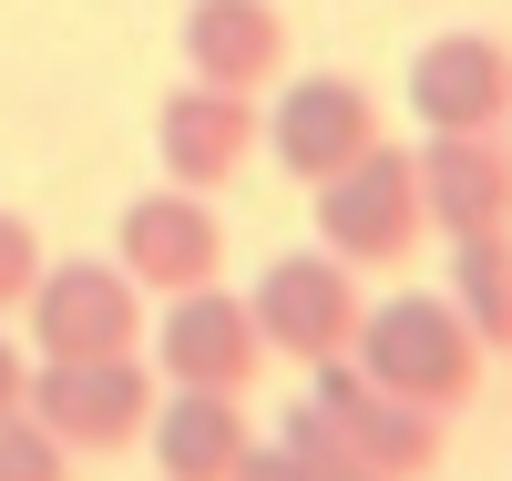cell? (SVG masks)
Wrapping results in <instances>:
<instances>
[{
	"instance_id": "cell-1",
	"label": "cell",
	"mask_w": 512,
	"mask_h": 481,
	"mask_svg": "<svg viewBox=\"0 0 512 481\" xmlns=\"http://www.w3.org/2000/svg\"><path fill=\"white\" fill-rule=\"evenodd\" d=\"M349 359H359V379H379L390 400L431 410V420H451L482 389V338L461 328V308L431 297V287H400V297H379V308H359Z\"/></svg>"
},
{
	"instance_id": "cell-2",
	"label": "cell",
	"mask_w": 512,
	"mask_h": 481,
	"mask_svg": "<svg viewBox=\"0 0 512 481\" xmlns=\"http://www.w3.org/2000/svg\"><path fill=\"white\" fill-rule=\"evenodd\" d=\"M154 400H164V379H154L144 348H123V359H41V369L21 379V410L52 430L72 461H82V451H93V461L134 451L144 420H154Z\"/></svg>"
},
{
	"instance_id": "cell-3",
	"label": "cell",
	"mask_w": 512,
	"mask_h": 481,
	"mask_svg": "<svg viewBox=\"0 0 512 481\" xmlns=\"http://www.w3.org/2000/svg\"><path fill=\"white\" fill-rule=\"evenodd\" d=\"M21 318L41 359H123V348H144V287L113 256H41Z\"/></svg>"
},
{
	"instance_id": "cell-4",
	"label": "cell",
	"mask_w": 512,
	"mask_h": 481,
	"mask_svg": "<svg viewBox=\"0 0 512 481\" xmlns=\"http://www.w3.org/2000/svg\"><path fill=\"white\" fill-rule=\"evenodd\" d=\"M420 246V174H410V144L379 134L349 174L318 185V256L338 267H400Z\"/></svg>"
},
{
	"instance_id": "cell-5",
	"label": "cell",
	"mask_w": 512,
	"mask_h": 481,
	"mask_svg": "<svg viewBox=\"0 0 512 481\" xmlns=\"http://www.w3.org/2000/svg\"><path fill=\"white\" fill-rule=\"evenodd\" d=\"M308 379H318L308 400H318V420L338 430V451H349V461H369L379 481H431V471H441V441H451V430H441L431 410L390 400L379 379H359V359H318Z\"/></svg>"
},
{
	"instance_id": "cell-6",
	"label": "cell",
	"mask_w": 512,
	"mask_h": 481,
	"mask_svg": "<svg viewBox=\"0 0 512 481\" xmlns=\"http://www.w3.org/2000/svg\"><path fill=\"white\" fill-rule=\"evenodd\" d=\"M246 318L297 369L349 359V338H359V267H338V256H277V267L256 277V297H246Z\"/></svg>"
},
{
	"instance_id": "cell-7",
	"label": "cell",
	"mask_w": 512,
	"mask_h": 481,
	"mask_svg": "<svg viewBox=\"0 0 512 481\" xmlns=\"http://www.w3.org/2000/svg\"><path fill=\"white\" fill-rule=\"evenodd\" d=\"M113 267L134 277L144 297L216 287V277H226V215L205 205V195H185V185L134 195V205H123V226H113Z\"/></svg>"
},
{
	"instance_id": "cell-8",
	"label": "cell",
	"mask_w": 512,
	"mask_h": 481,
	"mask_svg": "<svg viewBox=\"0 0 512 481\" xmlns=\"http://www.w3.org/2000/svg\"><path fill=\"white\" fill-rule=\"evenodd\" d=\"M379 144V93L349 72H308V82H287L277 113H267V154L297 174V185H328V174H349L359 154Z\"/></svg>"
},
{
	"instance_id": "cell-9",
	"label": "cell",
	"mask_w": 512,
	"mask_h": 481,
	"mask_svg": "<svg viewBox=\"0 0 512 481\" xmlns=\"http://www.w3.org/2000/svg\"><path fill=\"white\" fill-rule=\"evenodd\" d=\"M144 338H154V379H164V389H226V400H246L256 359H267L246 297H226V287L164 297V328H144Z\"/></svg>"
},
{
	"instance_id": "cell-10",
	"label": "cell",
	"mask_w": 512,
	"mask_h": 481,
	"mask_svg": "<svg viewBox=\"0 0 512 481\" xmlns=\"http://www.w3.org/2000/svg\"><path fill=\"white\" fill-rule=\"evenodd\" d=\"M420 174V226L431 236H512V144L502 134H431L410 154Z\"/></svg>"
},
{
	"instance_id": "cell-11",
	"label": "cell",
	"mask_w": 512,
	"mask_h": 481,
	"mask_svg": "<svg viewBox=\"0 0 512 481\" xmlns=\"http://www.w3.org/2000/svg\"><path fill=\"white\" fill-rule=\"evenodd\" d=\"M410 103H420L431 134H502V123H512V41H492V31H441V41H420Z\"/></svg>"
},
{
	"instance_id": "cell-12",
	"label": "cell",
	"mask_w": 512,
	"mask_h": 481,
	"mask_svg": "<svg viewBox=\"0 0 512 481\" xmlns=\"http://www.w3.org/2000/svg\"><path fill=\"white\" fill-rule=\"evenodd\" d=\"M154 154L185 195H216L226 174L256 154V93H216V82H185L154 113Z\"/></svg>"
},
{
	"instance_id": "cell-13",
	"label": "cell",
	"mask_w": 512,
	"mask_h": 481,
	"mask_svg": "<svg viewBox=\"0 0 512 481\" xmlns=\"http://www.w3.org/2000/svg\"><path fill=\"white\" fill-rule=\"evenodd\" d=\"M277 72H287V11L277 0H195L185 11V82L267 93Z\"/></svg>"
},
{
	"instance_id": "cell-14",
	"label": "cell",
	"mask_w": 512,
	"mask_h": 481,
	"mask_svg": "<svg viewBox=\"0 0 512 481\" xmlns=\"http://www.w3.org/2000/svg\"><path fill=\"white\" fill-rule=\"evenodd\" d=\"M144 441H154L164 481H226L256 430H246V400H226V389H164L154 420H144Z\"/></svg>"
},
{
	"instance_id": "cell-15",
	"label": "cell",
	"mask_w": 512,
	"mask_h": 481,
	"mask_svg": "<svg viewBox=\"0 0 512 481\" xmlns=\"http://www.w3.org/2000/svg\"><path fill=\"white\" fill-rule=\"evenodd\" d=\"M451 308H461V328L482 338V359L502 348L512 359V236H461L451 246Z\"/></svg>"
},
{
	"instance_id": "cell-16",
	"label": "cell",
	"mask_w": 512,
	"mask_h": 481,
	"mask_svg": "<svg viewBox=\"0 0 512 481\" xmlns=\"http://www.w3.org/2000/svg\"><path fill=\"white\" fill-rule=\"evenodd\" d=\"M277 451H287L297 471H308V481H379L369 461H349V451H338V430L318 420V400H297V410L277 420Z\"/></svg>"
},
{
	"instance_id": "cell-17",
	"label": "cell",
	"mask_w": 512,
	"mask_h": 481,
	"mask_svg": "<svg viewBox=\"0 0 512 481\" xmlns=\"http://www.w3.org/2000/svg\"><path fill=\"white\" fill-rule=\"evenodd\" d=\"M0 481H72V451L31 410H0Z\"/></svg>"
},
{
	"instance_id": "cell-18",
	"label": "cell",
	"mask_w": 512,
	"mask_h": 481,
	"mask_svg": "<svg viewBox=\"0 0 512 481\" xmlns=\"http://www.w3.org/2000/svg\"><path fill=\"white\" fill-rule=\"evenodd\" d=\"M31 277H41V236H31V215H11V205H0V318H21Z\"/></svg>"
},
{
	"instance_id": "cell-19",
	"label": "cell",
	"mask_w": 512,
	"mask_h": 481,
	"mask_svg": "<svg viewBox=\"0 0 512 481\" xmlns=\"http://www.w3.org/2000/svg\"><path fill=\"white\" fill-rule=\"evenodd\" d=\"M226 481H308V471H297V461H287L277 441H246V461H236Z\"/></svg>"
},
{
	"instance_id": "cell-20",
	"label": "cell",
	"mask_w": 512,
	"mask_h": 481,
	"mask_svg": "<svg viewBox=\"0 0 512 481\" xmlns=\"http://www.w3.org/2000/svg\"><path fill=\"white\" fill-rule=\"evenodd\" d=\"M21 379H31V359H21L11 338H0V410H21Z\"/></svg>"
}]
</instances>
